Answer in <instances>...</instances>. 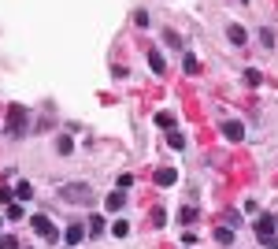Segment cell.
<instances>
[{"mask_svg":"<svg viewBox=\"0 0 278 249\" xmlns=\"http://www.w3.org/2000/svg\"><path fill=\"white\" fill-rule=\"evenodd\" d=\"M30 223H34V231L41 234V238H49V242H60V231L52 227V219H49V216H34Z\"/></svg>","mask_w":278,"mask_h":249,"instance_id":"cell-1","label":"cell"},{"mask_svg":"<svg viewBox=\"0 0 278 249\" xmlns=\"http://www.w3.org/2000/svg\"><path fill=\"white\" fill-rule=\"evenodd\" d=\"M23 127H26V108H15L8 112V134H12V138H19V134H23Z\"/></svg>","mask_w":278,"mask_h":249,"instance_id":"cell-2","label":"cell"},{"mask_svg":"<svg viewBox=\"0 0 278 249\" xmlns=\"http://www.w3.org/2000/svg\"><path fill=\"white\" fill-rule=\"evenodd\" d=\"M252 227H256V242H267V238H274V216H260Z\"/></svg>","mask_w":278,"mask_h":249,"instance_id":"cell-3","label":"cell"},{"mask_svg":"<svg viewBox=\"0 0 278 249\" xmlns=\"http://www.w3.org/2000/svg\"><path fill=\"white\" fill-rule=\"evenodd\" d=\"M63 197L67 201H89V186L85 183H71V186H63Z\"/></svg>","mask_w":278,"mask_h":249,"instance_id":"cell-4","label":"cell"},{"mask_svg":"<svg viewBox=\"0 0 278 249\" xmlns=\"http://www.w3.org/2000/svg\"><path fill=\"white\" fill-rule=\"evenodd\" d=\"M223 134H226V141H241V138H245V127H241L237 119H226V123H223Z\"/></svg>","mask_w":278,"mask_h":249,"instance_id":"cell-5","label":"cell"},{"mask_svg":"<svg viewBox=\"0 0 278 249\" xmlns=\"http://www.w3.org/2000/svg\"><path fill=\"white\" fill-rule=\"evenodd\" d=\"M63 238H67V245H82V238H85V227L82 223H71V227H67V231H63Z\"/></svg>","mask_w":278,"mask_h":249,"instance_id":"cell-6","label":"cell"},{"mask_svg":"<svg viewBox=\"0 0 278 249\" xmlns=\"http://www.w3.org/2000/svg\"><path fill=\"white\" fill-rule=\"evenodd\" d=\"M226 37H230V45H237V49H241V45L248 41L245 26H237V23H230V26H226Z\"/></svg>","mask_w":278,"mask_h":249,"instance_id":"cell-7","label":"cell"},{"mask_svg":"<svg viewBox=\"0 0 278 249\" xmlns=\"http://www.w3.org/2000/svg\"><path fill=\"white\" fill-rule=\"evenodd\" d=\"M149 67H152L156 74H164V71H167V60H164V52H156V49H152V52H149Z\"/></svg>","mask_w":278,"mask_h":249,"instance_id":"cell-8","label":"cell"},{"mask_svg":"<svg viewBox=\"0 0 278 249\" xmlns=\"http://www.w3.org/2000/svg\"><path fill=\"white\" fill-rule=\"evenodd\" d=\"M175 179H178V171H175V168H160V171H156V183H160V186H171Z\"/></svg>","mask_w":278,"mask_h":249,"instance_id":"cell-9","label":"cell"},{"mask_svg":"<svg viewBox=\"0 0 278 249\" xmlns=\"http://www.w3.org/2000/svg\"><path fill=\"white\" fill-rule=\"evenodd\" d=\"M104 205H108V212H122V205H126V194L119 190V194H111L108 201H104Z\"/></svg>","mask_w":278,"mask_h":249,"instance_id":"cell-10","label":"cell"},{"mask_svg":"<svg viewBox=\"0 0 278 249\" xmlns=\"http://www.w3.org/2000/svg\"><path fill=\"white\" fill-rule=\"evenodd\" d=\"M12 197H19V205H23V201L34 197V186H30V183H19V186L12 190Z\"/></svg>","mask_w":278,"mask_h":249,"instance_id":"cell-11","label":"cell"},{"mask_svg":"<svg viewBox=\"0 0 278 249\" xmlns=\"http://www.w3.org/2000/svg\"><path fill=\"white\" fill-rule=\"evenodd\" d=\"M111 234H115V238H126V234H130V223H126V219H115V223H111Z\"/></svg>","mask_w":278,"mask_h":249,"instance_id":"cell-12","label":"cell"},{"mask_svg":"<svg viewBox=\"0 0 278 249\" xmlns=\"http://www.w3.org/2000/svg\"><path fill=\"white\" fill-rule=\"evenodd\" d=\"M71 149H74V138H67V134H63V138L56 141V152H60V156H67Z\"/></svg>","mask_w":278,"mask_h":249,"instance_id":"cell-13","label":"cell"},{"mask_svg":"<svg viewBox=\"0 0 278 249\" xmlns=\"http://www.w3.org/2000/svg\"><path fill=\"white\" fill-rule=\"evenodd\" d=\"M167 145H171V149H186V138H182L178 130H171V134H167Z\"/></svg>","mask_w":278,"mask_h":249,"instance_id":"cell-14","label":"cell"},{"mask_svg":"<svg viewBox=\"0 0 278 249\" xmlns=\"http://www.w3.org/2000/svg\"><path fill=\"white\" fill-rule=\"evenodd\" d=\"M178 219H182V223L189 227V223H193V219H197V208H193V205H186V208H182V212H178Z\"/></svg>","mask_w":278,"mask_h":249,"instance_id":"cell-15","label":"cell"},{"mask_svg":"<svg viewBox=\"0 0 278 249\" xmlns=\"http://www.w3.org/2000/svg\"><path fill=\"white\" fill-rule=\"evenodd\" d=\"M104 231V216H89V231L85 234H100Z\"/></svg>","mask_w":278,"mask_h":249,"instance_id":"cell-16","label":"cell"},{"mask_svg":"<svg viewBox=\"0 0 278 249\" xmlns=\"http://www.w3.org/2000/svg\"><path fill=\"white\" fill-rule=\"evenodd\" d=\"M23 205H19V201H15V205H8V219H19V223H23Z\"/></svg>","mask_w":278,"mask_h":249,"instance_id":"cell-17","label":"cell"},{"mask_svg":"<svg viewBox=\"0 0 278 249\" xmlns=\"http://www.w3.org/2000/svg\"><path fill=\"white\" fill-rule=\"evenodd\" d=\"M215 238H219L223 245H230V242H234V231H230V227H219V231H215Z\"/></svg>","mask_w":278,"mask_h":249,"instance_id":"cell-18","label":"cell"},{"mask_svg":"<svg viewBox=\"0 0 278 249\" xmlns=\"http://www.w3.org/2000/svg\"><path fill=\"white\" fill-rule=\"evenodd\" d=\"M164 41L171 45V49H182V37H178L175 30H164Z\"/></svg>","mask_w":278,"mask_h":249,"instance_id":"cell-19","label":"cell"},{"mask_svg":"<svg viewBox=\"0 0 278 249\" xmlns=\"http://www.w3.org/2000/svg\"><path fill=\"white\" fill-rule=\"evenodd\" d=\"M0 249H19V238L15 234H0Z\"/></svg>","mask_w":278,"mask_h":249,"instance_id":"cell-20","label":"cell"},{"mask_svg":"<svg viewBox=\"0 0 278 249\" xmlns=\"http://www.w3.org/2000/svg\"><path fill=\"white\" fill-rule=\"evenodd\" d=\"M200 71V60L197 56H186V74H197Z\"/></svg>","mask_w":278,"mask_h":249,"instance_id":"cell-21","label":"cell"},{"mask_svg":"<svg viewBox=\"0 0 278 249\" xmlns=\"http://www.w3.org/2000/svg\"><path fill=\"white\" fill-rule=\"evenodd\" d=\"M245 82H248V86H260V71H256V67H248V71H245Z\"/></svg>","mask_w":278,"mask_h":249,"instance_id":"cell-22","label":"cell"},{"mask_svg":"<svg viewBox=\"0 0 278 249\" xmlns=\"http://www.w3.org/2000/svg\"><path fill=\"white\" fill-rule=\"evenodd\" d=\"M156 123H160V127H175V116H171V112H160Z\"/></svg>","mask_w":278,"mask_h":249,"instance_id":"cell-23","label":"cell"},{"mask_svg":"<svg viewBox=\"0 0 278 249\" xmlns=\"http://www.w3.org/2000/svg\"><path fill=\"white\" fill-rule=\"evenodd\" d=\"M260 41H263V49H274V34L271 30H260Z\"/></svg>","mask_w":278,"mask_h":249,"instance_id":"cell-24","label":"cell"},{"mask_svg":"<svg viewBox=\"0 0 278 249\" xmlns=\"http://www.w3.org/2000/svg\"><path fill=\"white\" fill-rule=\"evenodd\" d=\"M133 186V175H130V171H122V175H119V190H130Z\"/></svg>","mask_w":278,"mask_h":249,"instance_id":"cell-25","label":"cell"},{"mask_svg":"<svg viewBox=\"0 0 278 249\" xmlns=\"http://www.w3.org/2000/svg\"><path fill=\"white\" fill-rule=\"evenodd\" d=\"M267 249H278V238H267V242H263Z\"/></svg>","mask_w":278,"mask_h":249,"instance_id":"cell-26","label":"cell"},{"mask_svg":"<svg viewBox=\"0 0 278 249\" xmlns=\"http://www.w3.org/2000/svg\"><path fill=\"white\" fill-rule=\"evenodd\" d=\"M274 227H278V216H274Z\"/></svg>","mask_w":278,"mask_h":249,"instance_id":"cell-27","label":"cell"},{"mask_svg":"<svg viewBox=\"0 0 278 249\" xmlns=\"http://www.w3.org/2000/svg\"><path fill=\"white\" fill-rule=\"evenodd\" d=\"M0 223H4V219H0Z\"/></svg>","mask_w":278,"mask_h":249,"instance_id":"cell-28","label":"cell"}]
</instances>
